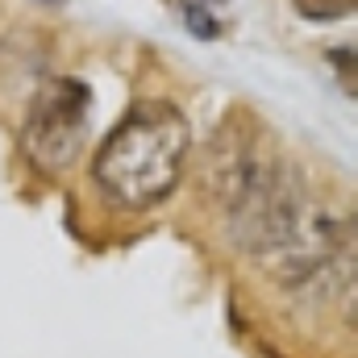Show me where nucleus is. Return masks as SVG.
Segmentation results:
<instances>
[{
  "label": "nucleus",
  "instance_id": "4",
  "mask_svg": "<svg viewBox=\"0 0 358 358\" xmlns=\"http://www.w3.org/2000/svg\"><path fill=\"white\" fill-rule=\"evenodd\" d=\"M221 0H179L183 8V25L196 34V38H217L221 34Z\"/></svg>",
  "mask_w": 358,
  "mask_h": 358
},
{
  "label": "nucleus",
  "instance_id": "5",
  "mask_svg": "<svg viewBox=\"0 0 358 358\" xmlns=\"http://www.w3.org/2000/svg\"><path fill=\"white\" fill-rule=\"evenodd\" d=\"M358 0H292V8L304 17V21H342L355 13Z\"/></svg>",
  "mask_w": 358,
  "mask_h": 358
},
{
  "label": "nucleus",
  "instance_id": "3",
  "mask_svg": "<svg viewBox=\"0 0 358 358\" xmlns=\"http://www.w3.org/2000/svg\"><path fill=\"white\" fill-rule=\"evenodd\" d=\"M92 129V92L84 80H46L34 96L25 125H21V146L29 163L42 176H63L76 167V159L88 146Z\"/></svg>",
  "mask_w": 358,
  "mask_h": 358
},
{
  "label": "nucleus",
  "instance_id": "2",
  "mask_svg": "<svg viewBox=\"0 0 358 358\" xmlns=\"http://www.w3.org/2000/svg\"><path fill=\"white\" fill-rule=\"evenodd\" d=\"M187 146H192V129L176 104L142 100L117 121V129L96 150L92 179L121 208H134V213L155 208L179 183Z\"/></svg>",
  "mask_w": 358,
  "mask_h": 358
},
{
  "label": "nucleus",
  "instance_id": "1",
  "mask_svg": "<svg viewBox=\"0 0 358 358\" xmlns=\"http://www.w3.org/2000/svg\"><path fill=\"white\" fill-rule=\"evenodd\" d=\"M213 183L234 242L279 287L317 292L334 275H350V225L259 142L238 138V146L221 150Z\"/></svg>",
  "mask_w": 358,
  "mask_h": 358
}]
</instances>
